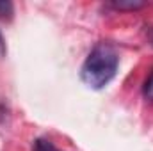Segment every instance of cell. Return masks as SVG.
<instances>
[{"instance_id":"3","label":"cell","mask_w":153,"mask_h":151,"mask_svg":"<svg viewBox=\"0 0 153 151\" xmlns=\"http://www.w3.org/2000/svg\"><path fill=\"white\" fill-rule=\"evenodd\" d=\"M34 151H61L53 142L46 141V139H38L34 142Z\"/></svg>"},{"instance_id":"2","label":"cell","mask_w":153,"mask_h":151,"mask_svg":"<svg viewBox=\"0 0 153 151\" xmlns=\"http://www.w3.org/2000/svg\"><path fill=\"white\" fill-rule=\"evenodd\" d=\"M112 7L119 9V11H135V9L144 7V2H139V0H117V2H112Z\"/></svg>"},{"instance_id":"5","label":"cell","mask_w":153,"mask_h":151,"mask_svg":"<svg viewBox=\"0 0 153 151\" xmlns=\"http://www.w3.org/2000/svg\"><path fill=\"white\" fill-rule=\"evenodd\" d=\"M13 14V4L0 2V18H9Z\"/></svg>"},{"instance_id":"6","label":"cell","mask_w":153,"mask_h":151,"mask_svg":"<svg viewBox=\"0 0 153 151\" xmlns=\"http://www.w3.org/2000/svg\"><path fill=\"white\" fill-rule=\"evenodd\" d=\"M0 44H2V39H0Z\"/></svg>"},{"instance_id":"4","label":"cell","mask_w":153,"mask_h":151,"mask_svg":"<svg viewBox=\"0 0 153 151\" xmlns=\"http://www.w3.org/2000/svg\"><path fill=\"white\" fill-rule=\"evenodd\" d=\"M143 94L148 101H153V71L150 73V76L146 78L144 82V87H143Z\"/></svg>"},{"instance_id":"1","label":"cell","mask_w":153,"mask_h":151,"mask_svg":"<svg viewBox=\"0 0 153 151\" xmlns=\"http://www.w3.org/2000/svg\"><path fill=\"white\" fill-rule=\"evenodd\" d=\"M119 55L111 43H98L85 57L80 78L91 89H103L117 73Z\"/></svg>"}]
</instances>
